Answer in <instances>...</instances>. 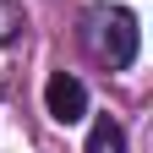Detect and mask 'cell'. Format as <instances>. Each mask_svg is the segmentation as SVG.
Wrapping results in <instances>:
<instances>
[{
	"mask_svg": "<svg viewBox=\"0 0 153 153\" xmlns=\"http://www.w3.org/2000/svg\"><path fill=\"white\" fill-rule=\"evenodd\" d=\"M76 44L88 49V60H99L104 71H126L131 60H137V16H131L126 6H109V0H93V6H82V16H76Z\"/></svg>",
	"mask_w": 153,
	"mask_h": 153,
	"instance_id": "obj_1",
	"label": "cell"
},
{
	"mask_svg": "<svg viewBox=\"0 0 153 153\" xmlns=\"http://www.w3.org/2000/svg\"><path fill=\"white\" fill-rule=\"evenodd\" d=\"M44 109H49V120L76 126V120L88 115V88H82V76H76V71H49V82H44Z\"/></svg>",
	"mask_w": 153,
	"mask_h": 153,
	"instance_id": "obj_2",
	"label": "cell"
},
{
	"mask_svg": "<svg viewBox=\"0 0 153 153\" xmlns=\"http://www.w3.org/2000/svg\"><path fill=\"white\" fill-rule=\"evenodd\" d=\"M82 153H126V131H120V120H115V115H99L93 131H88V148H82Z\"/></svg>",
	"mask_w": 153,
	"mask_h": 153,
	"instance_id": "obj_3",
	"label": "cell"
},
{
	"mask_svg": "<svg viewBox=\"0 0 153 153\" xmlns=\"http://www.w3.org/2000/svg\"><path fill=\"white\" fill-rule=\"evenodd\" d=\"M27 33V16L16 0H0V44H16V38Z\"/></svg>",
	"mask_w": 153,
	"mask_h": 153,
	"instance_id": "obj_4",
	"label": "cell"
}]
</instances>
